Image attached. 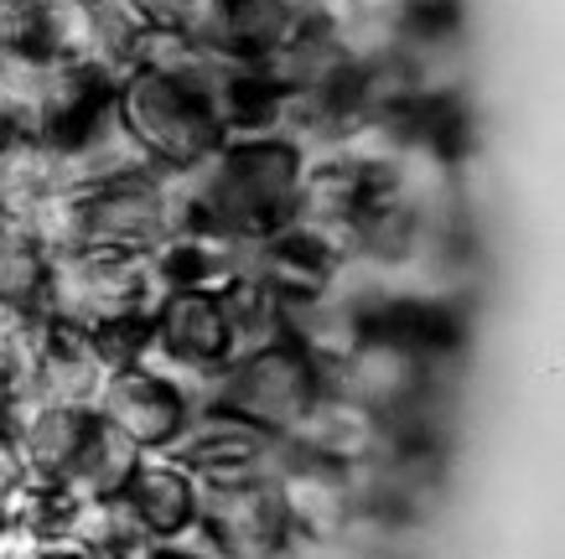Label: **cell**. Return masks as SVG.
I'll use <instances>...</instances> for the list:
<instances>
[{"instance_id":"cell-1","label":"cell","mask_w":565,"mask_h":559,"mask_svg":"<svg viewBox=\"0 0 565 559\" xmlns=\"http://www.w3.org/2000/svg\"><path fill=\"white\" fill-rule=\"evenodd\" d=\"M177 197V234H213L259 244L301 213L307 151L275 136H228L192 171H167Z\"/></svg>"},{"instance_id":"cell-5","label":"cell","mask_w":565,"mask_h":559,"mask_svg":"<svg viewBox=\"0 0 565 559\" xmlns=\"http://www.w3.org/2000/svg\"><path fill=\"white\" fill-rule=\"evenodd\" d=\"M177 234V197L167 171H140L120 182L88 186L73 197L68 249H130L156 255Z\"/></svg>"},{"instance_id":"cell-9","label":"cell","mask_w":565,"mask_h":559,"mask_svg":"<svg viewBox=\"0 0 565 559\" xmlns=\"http://www.w3.org/2000/svg\"><path fill=\"white\" fill-rule=\"evenodd\" d=\"M291 451H307V456L338 461V466H369V461H384L394 451H420L399 436V424L384 420L379 409L348 399V394L327 389L311 399V409L296 420V430L286 436Z\"/></svg>"},{"instance_id":"cell-8","label":"cell","mask_w":565,"mask_h":559,"mask_svg":"<svg viewBox=\"0 0 565 559\" xmlns=\"http://www.w3.org/2000/svg\"><path fill=\"white\" fill-rule=\"evenodd\" d=\"M280 539H286V513H280L270 476L203 487L198 528H192L198 549H207L213 559H270Z\"/></svg>"},{"instance_id":"cell-6","label":"cell","mask_w":565,"mask_h":559,"mask_svg":"<svg viewBox=\"0 0 565 559\" xmlns=\"http://www.w3.org/2000/svg\"><path fill=\"white\" fill-rule=\"evenodd\" d=\"M275 497L286 513V534H307V539H343L363 518L359 497V466H338V461L307 456L280 441L275 461Z\"/></svg>"},{"instance_id":"cell-18","label":"cell","mask_w":565,"mask_h":559,"mask_svg":"<svg viewBox=\"0 0 565 559\" xmlns=\"http://www.w3.org/2000/svg\"><path fill=\"white\" fill-rule=\"evenodd\" d=\"M359 559H411L399 539H363V555Z\"/></svg>"},{"instance_id":"cell-13","label":"cell","mask_w":565,"mask_h":559,"mask_svg":"<svg viewBox=\"0 0 565 559\" xmlns=\"http://www.w3.org/2000/svg\"><path fill=\"white\" fill-rule=\"evenodd\" d=\"M296 26H301L296 0H203L188 36L218 63L259 68Z\"/></svg>"},{"instance_id":"cell-11","label":"cell","mask_w":565,"mask_h":559,"mask_svg":"<svg viewBox=\"0 0 565 559\" xmlns=\"http://www.w3.org/2000/svg\"><path fill=\"white\" fill-rule=\"evenodd\" d=\"M109 373H115V363L99 353V342L88 337V332H73V326L47 316L42 342H36L32 363H26V378H21L17 409H26V405L94 409ZM17 409H11V415H17Z\"/></svg>"},{"instance_id":"cell-15","label":"cell","mask_w":565,"mask_h":559,"mask_svg":"<svg viewBox=\"0 0 565 559\" xmlns=\"http://www.w3.org/2000/svg\"><path fill=\"white\" fill-rule=\"evenodd\" d=\"M140 11V21L151 26V32H172V36H188L192 21H198V6L203 0H130Z\"/></svg>"},{"instance_id":"cell-3","label":"cell","mask_w":565,"mask_h":559,"mask_svg":"<svg viewBox=\"0 0 565 559\" xmlns=\"http://www.w3.org/2000/svg\"><path fill=\"white\" fill-rule=\"evenodd\" d=\"M317 394H322V363L307 347L275 337L265 347L239 353L223 373H213L198 394V409L228 415V420L255 424L275 441H286Z\"/></svg>"},{"instance_id":"cell-14","label":"cell","mask_w":565,"mask_h":559,"mask_svg":"<svg viewBox=\"0 0 565 559\" xmlns=\"http://www.w3.org/2000/svg\"><path fill=\"white\" fill-rule=\"evenodd\" d=\"M42 280H47V249L26 223L0 213V305L42 311Z\"/></svg>"},{"instance_id":"cell-12","label":"cell","mask_w":565,"mask_h":559,"mask_svg":"<svg viewBox=\"0 0 565 559\" xmlns=\"http://www.w3.org/2000/svg\"><path fill=\"white\" fill-rule=\"evenodd\" d=\"M198 497L203 487L172 456H140L109 503L120 513V524L130 528V539L177 544L192 539V528H198Z\"/></svg>"},{"instance_id":"cell-20","label":"cell","mask_w":565,"mask_h":559,"mask_svg":"<svg viewBox=\"0 0 565 559\" xmlns=\"http://www.w3.org/2000/svg\"><path fill=\"white\" fill-rule=\"evenodd\" d=\"M0 6H6V0H0Z\"/></svg>"},{"instance_id":"cell-19","label":"cell","mask_w":565,"mask_h":559,"mask_svg":"<svg viewBox=\"0 0 565 559\" xmlns=\"http://www.w3.org/2000/svg\"><path fill=\"white\" fill-rule=\"evenodd\" d=\"M11 405H17V384H11V373L0 363V430H11Z\"/></svg>"},{"instance_id":"cell-17","label":"cell","mask_w":565,"mask_h":559,"mask_svg":"<svg viewBox=\"0 0 565 559\" xmlns=\"http://www.w3.org/2000/svg\"><path fill=\"white\" fill-rule=\"evenodd\" d=\"M32 559H99L94 549H84V544H68V539H47V544H36Z\"/></svg>"},{"instance_id":"cell-4","label":"cell","mask_w":565,"mask_h":559,"mask_svg":"<svg viewBox=\"0 0 565 559\" xmlns=\"http://www.w3.org/2000/svg\"><path fill=\"white\" fill-rule=\"evenodd\" d=\"M234 357H239V332L223 305V290H167L156 301L140 363L177 378L192 394V405H198L207 378L223 373Z\"/></svg>"},{"instance_id":"cell-16","label":"cell","mask_w":565,"mask_h":559,"mask_svg":"<svg viewBox=\"0 0 565 559\" xmlns=\"http://www.w3.org/2000/svg\"><path fill=\"white\" fill-rule=\"evenodd\" d=\"M115 559H213V555L198 549L192 539H177V544H130V549H120Z\"/></svg>"},{"instance_id":"cell-7","label":"cell","mask_w":565,"mask_h":559,"mask_svg":"<svg viewBox=\"0 0 565 559\" xmlns=\"http://www.w3.org/2000/svg\"><path fill=\"white\" fill-rule=\"evenodd\" d=\"M94 409L120 430L125 441L136 445L140 456L172 451L177 436H182L192 424V415H198L192 394L182 389L177 378H167L161 368H151V363H125V368L109 373Z\"/></svg>"},{"instance_id":"cell-10","label":"cell","mask_w":565,"mask_h":559,"mask_svg":"<svg viewBox=\"0 0 565 559\" xmlns=\"http://www.w3.org/2000/svg\"><path fill=\"white\" fill-rule=\"evenodd\" d=\"M161 456H172L198 487H228V482L270 476L275 461H280V441L255 430V424H239V420H228V415L198 409L192 424L177 436V445L161 451Z\"/></svg>"},{"instance_id":"cell-2","label":"cell","mask_w":565,"mask_h":559,"mask_svg":"<svg viewBox=\"0 0 565 559\" xmlns=\"http://www.w3.org/2000/svg\"><path fill=\"white\" fill-rule=\"evenodd\" d=\"M167 290L156 280L151 255L130 249H57L47 255V280H42V316L88 332L99 353L125 368L140 363L146 347V322Z\"/></svg>"}]
</instances>
